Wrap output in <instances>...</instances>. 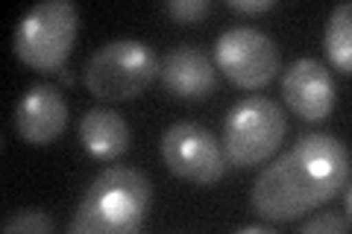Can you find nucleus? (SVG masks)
I'll return each mask as SVG.
<instances>
[{
    "label": "nucleus",
    "mask_w": 352,
    "mask_h": 234,
    "mask_svg": "<svg viewBox=\"0 0 352 234\" xmlns=\"http://www.w3.org/2000/svg\"><path fill=\"white\" fill-rule=\"evenodd\" d=\"M214 65L241 88H264L279 71V44L256 27H232L214 41Z\"/></svg>",
    "instance_id": "obj_6"
},
{
    "label": "nucleus",
    "mask_w": 352,
    "mask_h": 234,
    "mask_svg": "<svg viewBox=\"0 0 352 234\" xmlns=\"http://www.w3.org/2000/svg\"><path fill=\"white\" fill-rule=\"evenodd\" d=\"M273 0H229V9H235V12H264V9H270Z\"/></svg>",
    "instance_id": "obj_16"
},
{
    "label": "nucleus",
    "mask_w": 352,
    "mask_h": 234,
    "mask_svg": "<svg viewBox=\"0 0 352 234\" xmlns=\"http://www.w3.org/2000/svg\"><path fill=\"white\" fill-rule=\"evenodd\" d=\"M162 159L173 176L194 185H212L226 173V155L212 132L200 124L182 120L162 135Z\"/></svg>",
    "instance_id": "obj_7"
},
{
    "label": "nucleus",
    "mask_w": 352,
    "mask_h": 234,
    "mask_svg": "<svg viewBox=\"0 0 352 234\" xmlns=\"http://www.w3.org/2000/svg\"><path fill=\"white\" fill-rule=\"evenodd\" d=\"M168 12L182 21V24H194V21H200L208 15V9H212V0H168Z\"/></svg>",
    "instance_id": "obj_15"
},
{
    "label": "nucleus",
    "mask_w": 352,
    "mask_h": 234,
    "mask_svg": "<svg viewBox=\"0 0 352 234\" xmlns=\"http://www.w3.org/2000/svg\"><path fill=\"white\" fill-rule=\"evenodd\" d=\"M282 97L288 108L296 117L320 124L332 115L335 100H338V85L332 71H326V65L311 56L294 59L288 71L282 76Z\"/></svg>",
    "instance_id": "obj_8"
},
{
    "label": "nucleus",
    "mask_w": 352,
    "mask_h": 234,
    "mask_svg": "<svg viewBox=\"0 0 352 234\" xmlns=\"http://www.w3.org/2000/svg\"><path fill=\"white\" fill-rule=\"evenodd\" d=\"M323 50L340 73L352 71V6L338 3L323 32Z\"/></svg>",
    "instance_id": "obj_12"
},
{
    "label": "nucleus",
    "mask_w": 352,
    "mask_h": 234,
    "mask_svg": "<svg viewBox=\"0 0 352 234\" xmlns=\"http://www.w3.org/2000/svg\"><path fill=\"white\" fill-rule=\"evenodd\" d=\"M12 124L27 143L36 147L53 143L68 126V103L62 97V88L53 82H36L27 88V94L15 103Z\"/></svg>",
    "instance_id": "obj_9"
},
{
    "label": "nucleus",
    "mask_w": 352,
    "mask_h": 234,
    "mask_svg": "<svg viewBox=\"0 0 352 234\" xmlns=\"http://www.w3.org/2000/svg\"><path fill=\"white\" fill-rule=\"evenodd\" d=\"M0 229L6 234H50L53 220L38 208H21L0 222Z\"/></svg>",
    "instance_id": "obj_13"
},
{
    "label": "nucleus",
    "mask_w": 352,
    "mask_h": 234,
    "mask_svg": "<svg viewBox=\"0 0 352 234\" xmlns=\"http://www.w3.org/2000/svg\"><path fill=\"white\" fill-rule=\"evenodd\" d=\"M80 141L94 159L112 161L129 150L132 132L120 111L106 108V106H94V108H88L80 120Z\"/></svg>",
    "instance_id": "obj_11"
},
{
    "label": "nucleus",
    "mask_w": 352,
    "mask_h": 234,
    "mask_svg": "<svg viewBox=\"0 0 352 234\" xmlns=\"http://www.w3.org/2000/svg\"><path fill=\"white\" fill-rule=\"evenodd\" d=\"M159 76L168 94L179 100H206L217 91V65L197 44L170 47L159 62Z\"/></svg>",
    "instance_id": "obj_10"
},
{
    "label": "nucleus",
    "mask_w": 352,
    "mask_h": 234,
    "mask_svg": "<svg viewBox=\"0 0 352 234\" xmlns=\"http://www.w3.org/2000/svg\"><path fill=\"white\" fill-rule=\"evenodd\" d=\"M80 32V9L71 0H44L18 21L12 47L21 62L44 73H59Z\"/></svg>",
    "instance_id": "obj_3"
},
{
    "label": "nucleus",
    "mask_w": 352,
    "mask_h": 234,
    "mask_svg": "<svg viewBox=\"0 0 352 234\" xmlns=\"http://www.w3.org/2000/svg\"><path fill=\"white\" fill-rule=\"evenodd\" d=\"M346 182V143L326 132H308L258 173L252 208L267 222H294L338 196Z\"/></svg>",
    "instance_id": "obj_1"
},
{
    "label": "nucleus",
    "mask_w": 352,
    "mask_h": 234,
    "mask_svg": "<svg viewBox=\"0 0 352 234\" xmlns=\"http://www.w3.org/2000/svg\"><path fill=\"white\" fill-rule=\"evenodd\" d=\"M288 132V117L282 106L270 97H244L226 111L223 120V155L229 167H256L264 164Z\"/></svg>",
    "instance_id": "obj_5"
},
{
    "label": "nucleus",
    "mask_w": 352,
    "mask_h": 234,
    "mask_svg": "<svg viewBox=\"0 0 352 234\" xmlns=\"http://www.w3.org/2000/svg\"><path fill=\"white\" fill-rule=\"evenodd\" d=\"M153 185L132 167H106L85 187L68 222L71 234H132L144 226Z\"/></svg>",
    "instance_id": "obj_2"
},
{
    "label": "nucleus",
    "mask_w": 352,
    "mask_h": 234,
    "mask_svg": "<svg viewBox=\"0 0 352 234\" xmlns=\"http://www.w3.org/2000/svg\"><path fill=\"white\" fill-rule=\"evenodd\" d=\"M159 76V56L147 41L115 38L97 47L85 62V88L100 100H132Z\"/></svg>",
    "instance_id": "obj_4"
},
{
    "label": "nucleus",
    "mask_w": 352,
    "mask_h": 234,
    "mask_svg": "<svg viewBox=\"0 0 352 234\" xmlns=\"http://www.w3.org/2000/svg\"><path fill=\"white\" fill-rule=\"evenodd\" d=\"M302 234H346L349 231V214H335V211H323L300 222Z\"/></svg>",
    "instance_id": "obj_14"
},
{
    "label": "nucleus",
    "mask_w": 352,
    "mask_h": 234,
    "mask_svg": "<svg viewBox=\"0 0 352 234\" xmlns=\"http://www.w3.org/2000/svg\"><path fill=\"white\" fill-rule=\"evenodd\" d=\"M241 234H273L270 222H250V226H241Z\"/></svg>",
    "instance_id": "obj_17"
}]
</instances>
